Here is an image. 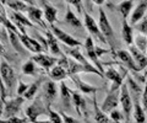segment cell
Returning a JSON list of instances; mask_svg holds the SVG:
<instances>
[{"label":"cell","mask_w":147,"mask_h":123,"mask_svg":"<svg viewBox=\"0 0 147 123\" xmlns=\"http://www.w3.org/2000/svg\"><path fill=\"white\" fill-rule=\"evenodd\" d=\"M126 85L130 91L132 102H134V118L136 123H145L146 122V112L144 107L141 106V100H142V89L141 86L134 80L132 76H127Z\"/></svg>","instance_id":"obj_1"},{"label":"cell","mask_w":147,"mask_h":123,"mask_svg":"<svg viewBox=\"0 0 147 123\" xmlns=\"http://www.w3.org/2000/svg\"><path fill=\"white\" fill-rule=\"evenodd\" d=\"M98 26L100 29V32H102V35L104 36V38L107 39L108 44L110 46V49H112V53H113V57L115 58V36H114V32H113V27L112 25H110V22L108 20L107 17V14H105V11L103 10L102 7L99 9V19H98Z\"/></svg>","instance_id":"obj_2"},{"label":"cell","mask_w":147,"mask_h":123,"mask_svg":"<svg viewBox=\"0 0 147 123\" xmlns=\"http://www.w3.org/2000/svg\"><path fill=\"white\" fill-rule=\"evenodd\" d=\"M0 71H1V81L9 90V95L12 96L13 91H15V86L17 83V78L15 75V71L10 67V64L5 60V59H1V64H0Z\"/></svg>","instance_id":"obj_3"},{"label":"cell","mask_w":147,"mask_h":123,"mask_svg":"<svg viewBox=\"0 0 147 123\" xmlns=\"http://www.w3.org/2000/svg\"><path fill=\"white\" fill-rule=\"evenodd\" d=\"M84 21H85V27L86 30L90 32L91 37H93L94 39H97L98 42L103 43V44H108L107 39L104 38V36L102 35V32H100V29L98 24L94 21V19L92 17L88 12H87V10L85 9L84 10Z\"/></svg>","instance_id":"obj_4"},{"label":"cell","mask_w":147,"mask_h":123,"mask_svg":"<svg viewBox=\"0 0 147 123\" xmlns=\"http://www.w3.org/2000/svg\"><path fill=\"white\" fill-rule=\"evenodd\" d=\"M25 113H26V116L28 117V121L32 122V121H36L39 116L48 115V107H47V105L43 103L40 97H36L34 102L30 105L25 110Z\"/></svg>","instance_id":"obj_5"},{"label":"cell","mask_w":147,"mask_h":123,"mask_svg":"<svg viewBox=\"0 0 147 123\" xmlns=\"http://www.w3.org/2000/svg\"><path fill=\"white\" fill-rule=\"evenodd\" d=\"M120 103L123 106V112H124V116H125V120H126V122H129L130 121V117H131L132 108H134V102H132L130 91H129L126 83L124 84L120 89Z\"/></svg>","instance_id":"obj_6"},{"label":"cell","mask_w":147,"mask_h":123,"mask_svg":"<svg viewBox=\"0 0 147 123\" xmlns=\"http://www.w3.org/2000/svg\"><path fill=\"white\" fill-rule=\"evenodd\" d=\"M84 47L86 49V53H87V56H88L90 60L92 62V64H93L105 76V70H104V68H103L102 62L99 60V57L97 56V53H96V46L93 44V39H92L91 36L86 38L85 43H84Z\"/></svg>","instance_id":"obj_7"},{"label":"cell","mask_w":147,"mask_h":123,"mask_svg":"<svg viewBox=\"0 0 147 123\" xmlns=\"http://www.w3.org/2000/svg\"><path fill=\"white\" fill-rule=\"evenodd\" d=\"M50 30H52V32L54 33V36L57 37V39H59L60 42H63L64 44L66 46V47H71V48H79L82 46V43L80 42L79 39L74 38L72 36H70L69 33L64 32L63 30H60L59 27L52 25L50 26Z\"/></svg>","instance_id":"obj_8"},{"label":"cell","mask_w":147,"mask_h":123,"mask_svg":"<svg viewBox=\"0 0 147 123\" xmlns=\"http://www.w3.org/2000/svg\"><path fill=\"white\" fill-rule=\"evenodd\" d=\"M119 101H120V90H110L107 92V96L102 103V111L104 113H112L114 108H117Z\"/></svg>","instance_id":"obj_9"},{"label":"cell","mask_w":147,"mask_h":123,"mask_svg":"<svg viewBox=\"0 0 147 123\" xmlns=\"http://www.w3.org/2000/svg\"><path fill=\"white\" fill-rule=\"evenodd\" d=\"M115 58L119 59L121 64L129 70H131L134 73H139L141 70L129 51H125V49H118L117 53H115Z\"/></svg>","instance_id":"obj_10"},{"label":"cell","mask_w":147,"mask_h":123,"mask_svg":"<svg viewBox=\"0 0 147 123\" xmlns=\"http://www.w3.org/2000/svg\"><path fill=\"white\" fill-rule=\"evenodd\" d=\"M25 97L18 96L15 99H11L9 101L5 102V111L3 112V116L5 118H10V117H15L18 112H20V107L24 103Z\"/></svg>","instance_id":"obj_11"},{"label":"cell","mask_w":147,"mask_h":123,"mask_svg":"<svg viewBox=\"0 0 147 123\" xmlns=\"http://www.w3.org/2000/svg\"><path fill=\"white\" fill-rule=\"evenodd\" d=\"M28 4H30V7H28V10H27V16H28L30 21L32 22V24L39 25L42 29H44L45 31H48L49 29L47 27V25L44 24V21L42 20L43 10H40L39 7L34 6V3H32V1H28Z\"/></svg>","instance_id":"obj_12"},{"label":"cell","mask_w":147,"mask_h":123,"mask_svg":"<svg viewBox=\"0 0 147 123\" xmlns=\"http://www.w3.org/2000/svg\"><path fill=\"white\" fill-rule=\"evenodd\" d=\"M66 86V84L61 81L60 83V99H61V106L64 112H72V94Z\"/></svg>","instance_id":"obj_13"},{"label":"cell","mask_w":147,"mask_h":123,"mask_svg":"<svg viewBox=\"0 0 147 123\" xmlns=\"http://www.w3.org/2000/svg\"><path fill=\"white\" fill-rule=\"evenodd\" d=\"M43 96H44V102L47 105V107H50V105L55 101V99L58 96V89L53 80H47L44 83Z\"/></svg>","instance_id":"obj_14"},{"label":"cell","mask_w":147,"mask_h":123,"mask_svg":"<svg viewBox=\"0 0 147 123\" xmlns=\"http://www.w3.org/2000/svg\"><path fill=\"white\" fill-rule=\"evenodd\" d=\"M18 37H20L22 44H24V47L26 49H28L30 52H33V53L39 54V53H42L44 51L43 46L40 44L36 38H32V37H30L28 35H22V33L18 35Z\"/></svg>","instance_id":"obj_15"},{"label":"cell","mask_w":147,"mask_h":123,"mask_svg":"<svg viewBox=\"0 0 147 123\" xmlns=\"http://www.w3.org/2000/svg\"><path fill=\"white\" fill-rule=\"evenodd\" d=\"M31 59H32V60H33L34 63H37L38 65H40L42 68H44V69H47V70L54 68L55 64H57L58 60H59V59H57L55 57L47 56V54H44V53L36 54V56H33Z\"/></svg>","instance_id":"obj_16"},{"label":"cell","mask_w":147,"mask_h":123,"mask_svg":"<svg viewBox=\"0 0 147 123\" xmlns=\"http://www.w3.org/2000/svg\"><path fill=\"white\" fill-rule=\"evenodd\" d=\"M123 76L124 75H121L118 70L113 69V68H110V69L105 70V78L112 81L110 90H120L121 89V86L124 85V83H123Z\"/></svg>","instance_id":"obj_17"},{"label":"cell","mask_w":147,"mask_h":123,"mask_svg":"<svg viewBox=\"0 0 147 123\" xmlns=\"http://www.w3.org/2000/svg\"><path fill=\"white\" fill-rule=\"evenodd\" d=\"M146 10H147V0H142V1L137 3V5L134 9V11H132V15L130 17V25L132 27H134L136 24H139L141 20H144L142 17L145 16Z\"/></svg>","instance_id":"obj_18"},{"label":"cell","mask_w":147,"mask_h":123,"mask_svg":"<svg viewBox=\"0 0 147 123\" xmlns=\"http://www.w3.org/2000/svg\"><path fill=\"white\" fill-rule=\"evenodd\" d=\"M127 49H129V52H130V54L132 56V58L135 59L136 64L139 65L140 69L141 70L145 69V68L147 67V54L142 53L140 49H137L136 46H134V44L127 46Z\"/></svg>","instance_id":"obj_19"},{"label":"cell","mask_w":147,"mask_h":123,"mask_svg":"<svg viewBox=\"0 0 147 123\" xmlns=\"http://www.w3.org/2000/svg\"><path fill=\"white\" fill-rule=\"evenodd\" d=\"M45 38H47V41H48L49 51L52 52L53 57H57V56L63 57L64 53L61 52V49H60V47H59V44H58V39L54 36V33L52 32V30L50 29L48 31H45Z\"/></svg>","instance_id":"obj_20"},{"label":"cell","mask_w":147,"mask_h":123,"mask_svg":"<svg viewBox=\"0 0 147 123\" xmlns=\"http://www.w3.org/2000/svg\"><path fill=\"white\" fill-rule=\"evenodd\" d=\"M40 5L43 6V12H44V17L45 20H47L48 24L52 26L54 25V22L58 20V10L57 7H54L52 4L48 3V1H40Z\"/></svg>","instance_id":"obj_21"},{"label":"cell","mask_w":147,"mask_h":123,"mask_svg":"<svg viewBox=\"0 0 147 123\" xmlns=\"http://www.w3.org/2000/svg\"><path fill=\"white\" fill-rule=\"evenodd\" d=\"M70 78L74 81V84L76 85V88L80 91H82L84 94H93L94 95L96 92H97V90H98L97 86H93V85H90V84L85 83V81H82L77 75H70Z\"/></svg>","instance_id":"obj_22"},{"label":"cell","mask_w":147,"mask_h":123,"mask_svg":"<svg viewBox=\"0 0 147 123\" xmlns=\"http://www.w3.org/2000/svg\"><path fill=\"white\" fill-rule=\"evenodd\" d=\"M72 94V103L75 107V111L79 113V116H82V113H86V100L80 92L71 91Z\"/></svg>","instance_id":"obj_23"},{"label":"cell","mask_w":147,"mask_h":123,"mask_svg":"<svg viewBox=\"0 0 147 123\" xmlns=\"http://www.w3.org/2000/svg\"><path fill=\"white\" fill-rule=\"evenodd\" d=\"M65 22L69 25V26H71L72 29H79L81 30L82 27H84V24L81 22V20L77 17L75 14H74L72 11V9L71 6L67 4V6H66V14H65Z\"/></svg>","instance_id":"obj_24"},{"label":"cell","mask_w":147,"mask_h":123,"mask_svg":"<svg viewBox=\"0 0 147 123\" xmlns=\"http://www.w3.org/2000/svg\"><path fill=\"white\" fill-rule=\"evenodd\" d=\"M93 111H94V115L93 118L97 123H110V118L107 116V113H104L102 111V108L98 106V102H97V96L96 94L93 95Z\"/></svg>","instance_id":"obj_25"},{"label":"cell","mask_w":147,"mask_h":123,"mask_svg":"<svg viewBox=\"0 0 147 123\" xmlns=\"http://www.w3.org/2000/svg\"><path fill=\"white\" fill-rule=\"evenodd\" d=\"M121 36L123 39L127 46H131L134 42V30H132V26L129 24L127 20H123V25H121Z\"/></svg>","instance_id":"obj_26"},{"label":"cell","mask_w":147,"mask_h":123,"mask_svg":"<svg viewBox=\"0 0 147 123\" xmlns=\"http://www.w3.org/2000/svg\"><path fill=\"white\" fill-rule=\"evenodd\" d=\"M66 53L69 54V56H71L72 59H75L76 62H79L80 64L82 65H85V67H94L93 64H91V63L87 60V59L85 58V56L80 52V49L79 48H71V47H66Z\"/></svg>","instance_id":"obj_27"},{"label":"cell","mask_w":147,"mask_h":123,"mask_svg":"<svg viewBox=\"0 0 147 123\" xmlns=\"http://www.w3.org/2000/svg\"><path fill=\"white\" fill-rule=\"evenodd\" d=\"M7 33H9V39H10V43L12 44V47L15 48V51L20 54L21 57L27 56V53L25 52V47H24V44H22L20 37H18V35H16L15 32H12V31H7Z\"/></svg>","instance_id":"obj_28"},{"label":"cell","mask_w":147,"mask_h":123,"mask_svg":"<svg viewBox=\"0 0 147 123\" xmlns=\"http://www.w3.org/2000/svg\"><path fill=\"white\" fill-rule=\"evenodd\" d=\"M1 4L9 6L10 10L15 11V12H22V11L27 12V10H28V7H30L28 1H18V0H15V1H3Z\"/></svg>","instance_id":"obj_29"},{"label":"cell","mask_w":147,"mask_h":123,"mask_svg":"<svg viewBox=\"0 0 147 123\" xmlns=\"http://www.w3.org/2000/svg\"><path fill=\"white\" fill-rule=\"evenodd\" d=\"M49 75H50V78L53 79V81H61L66 78V76L69 75V73L64 69L63 67L60 65H55L54 68H52L49 71Z\"/></svg>","instance_id":"obj_30"},{"label":"cell","mask_w":147,"mask_h":123,"mask_svg":"<svg viewBox=\"0 0 147 123\" xmlns=\"http://www.w3.org/2000/svg\"><path fill=\"white\" fill-rule=\"evenodd\" d=\"M134 1L129 0V1H123V3H119L118 5H113V7H115L117 10L123 16V20H127V16L130 15V11L132 6H134Z\"/></svg>","instance_id":"obj_31"},{"label":"cell","mask_w":147,"mask_h":123,"mask_svg":"<svg viewBox=\"0 0 147 123\" xmlns=\"http://www.w3.org/2000/svg\"><path fill=\"white\" fill-rule=\"evenodd\" d=\"M0 20H1V24L5 26V29L7 31H12V32H15L16 35H21V32L18 31V29L12 24V21L9 19L5 14V10H4V5L1 4V14H0Z\"/></svg>","instance_id":"obj_32"},{"label":"cell","mask_w":147,"mask_h":123,"mask_svg":"<svg viewBox=\"0 0 147 123\" xmlns=\"http://www.w3.org/2000/svg\"><path fill=\"white\" fill-rule=\"evenodd\" d=\"M44 81V76L42 75V76H39L38 79H37L33 84H31L30 85V88H28V90H27V92L25 94V99L26 100H33V99H36L34 97V95L37 94V91H38V89H39V86L42 85V83Z\"/></svg>","instance_id":"obj_33"},{"label":"cell","mask_w":147,"mask_h":123,"mask_svg":"<svg viewBox=\"0 0 147 123\" xmlns=\"http://www.w3.org/2000/svg\"><path fill=\"white\" fill-rule=\"evenodd\" d=\"M9 15H10V19L11 20H16L18 21L20 24H22L25 27H31V29H36L34 27V24H32V22L30 21L28 17H26L24 14L21 12H15V11H9Z\"/></svg>","instance_id":"obj_34"},{"label":"cell","mask_w":147,"mask_h":123,"mask_svg":"<svg viewBox=\"0 0 147 123\" xmlns=\"http://www.w3.org/2000/svg\"><path fill=\"white\" fill-rule=\"evenodd\" d=\"M135 46L142 53L147 54V36H144L141 33L137 35L135 37Z\"/></svg>","instance_id":"obj_35"},{"label":"cell","mask_w":147,"mask_h":123,"mask_svg":"<svg viewBox=\"0 0 147 123\" xmlns=\"http://www.w3.org/2000/svg\"><path fill=\"white\" fill-rule=\"evenodd\" d=\"M22 73H24L25 75H30V76H34L36 73H37V68L34 65V62L32 60V59H30L28 62H26L24 65H22Z\"/></svg>","instance_id":"obj_36"},{"label":"cell","mask_w":147,"mask_h":123,"mask_svg":"<svg viewBox=\"0 0 147 123\" xmlns=\"http://www.w3.org/2000/svg\"><path fill=\"white\" fill-rule=\"evenodd\" d=\"M48 116H49L50 121H52L53 123H63L64 122L60 113L57 112V111H53L50 107H48Z\"/></svg>","instance_id":"obj_37"},{"label":"cell","mask_w":147,"mask_h":123,"mask_svg":"<svg viewBox=\"0 0 147 123\" xmlns=\"http://www.w3.org/2000/svg\"><path fill=\"white\" fill-rule=\"evenodd\" d=\"M33 35H34V37H36L37 39H39L40 44H42V46H43V48H44V52H47L48 49H49V46H48V41H47V38H44L42 35L38 33V31H37V29H34V30H33Z\"/></svg>","instance_id":"obj_38"},{"label":"cell","mask_w":147,"mask_h":123,"mask_svg":"<svg viewBox=\"0 0 147 123\" xmlns=\"http://www.w3.org/2000/svg\"><path fill=\"white\" fill-rule=\"evenodd\" d=\"M135 29L139 31V32L141 33V35H144V36H147V20L146 19H144V20H141L139 24H136L135 26Z\"/></svg>","instance_id":"obj_39"},{"label":"cell","mask_w":147,"mask_h":123,"mask_svg":"<svg viewBox=\"0 0 147 123\" xmlns=\"http://www.w3.org/2000/svg\"><path fill=\"white\" fill-rule=\"evenodd\" d=\"M28 88H30V85H27V84L24 83V81L18 80V86H17V90H16L17 95L18 96H25V94L27 92Z\"/></svg>","instance_id":"obj_40"},{"label":"cell","mask_w":147,"mask_h":123,"mask_svg":"<svg viewBox=\"0 0 147 123\" xmlns=\"http://www.w3.org/2000/svg\"><path fill=\"white\" fill-rule=\"evenodd\" d=\"M0 123H27V120L25 118H18V117H10L7 120H1Z\"/></svg>","instance_id":"obj_41"},{"label":"cell","mask_w":147,"mask_h":123,"mask_svg":"<svg viewBox=\"0 0 147 123\" xmlns=\"http://www.w3.org/2000/svg\"><path fill=\"white\" fill-rule=\"evenodd\" d=\"M61 115V117H63V121H64V123H80L77 120H75L74 117H71V116H69L66 112H64V111H60L59 112Z\"/></svg>","instance_id":"obj_42"},{"label":"cell","mask_w":147,"mask_h":123,"mask_svg":"<svg viewBox=\"0 0 147 123\" xmlns=\"http://www.w3.org/2000/svg\"><path fill=\"white\" fill-rule=\"evenodd\" d=\"M123 118H125V117H123L121 112H120V111H118V110H114L112 113H110V120H112V121L121 122V121H123Z\"/></svg>","instance_id":"obj_43"},{"label":"cell","mask_w":147,"mask_h":123,"mask_svg":"<svg viewBox=\"0 0 147 123\" xmlns=\"http://www.w3.org/2000/svg\"><path fill=\"white\" fill-rule=\"evenodd\" d=\"M142 106H144V110L147 116V79H146V85H145L144 92H142Z\"/></svg>","instance_id":"obj_44"},{"label":"cell","mask_w":147,"mask_h":123,"mask_svg":"<svg viewBox=\"0 0 147 123\" xmlns=\"http://www.w3.org/2000/svg\"><path fill=\"white\" fill-rule=\"evenodd\" d=\"M58 65L63 67L65 70H69V58H66L65 54H64V56L58 60Z\"/></svg>","instance_id":"obj_45"},{"label":"cell","mask_w":147,"mask_h":123,"mask_svg":"<svg viewBox=\"0 0 147 123\" xmlns=\"http://www.w3.org/2000/svg\"><path fill=\"white\" fill-rule=\"evenodd\" d=\"M96 53H97L98 57H100L102 54L108 53V51H107V49H102V48H99V47H96Z\"/></svg>","instance_id":"obj_46"},{"label":"cell","mask_w":147,"mask_h":123,"mask_svg":"<svg viewBox=\"0 0 147 123\" xmlns=\"http://www.w3.org/2000/svg\"><path fill=\"white\" fill-rule=\"evenodd\" d=\"M32 123H53L52 121H38V120H36V121H32Z\"/></svg>","instance_id":"obj_47"},{"label":"cell","mask_w":147,"mask_h":123,"mask_svg":"<svg viewBox=\"0 0 147 123\" xmlns=\"http://www.w3.org/2000/svg\"><path fill=\"white\" fill-rule=\"evenodd\" d=\"M110 123H121V122H117V121H112V120H110Z\"/></svg>","instance_id":"obj_48"},{"label":"cell","mask_w":147,"mask_h":123,"mask_svg":"<svg viewBox=\"0 0 147 123\" xmlns=\"http://www.w3.org/2000/svg\"><path fill=\"white\" fill-rule=\"evenodd\" d=\"M86 123H90V122H86Z\"/></svg>","instance_id":"obj_49"}]
</instances>
